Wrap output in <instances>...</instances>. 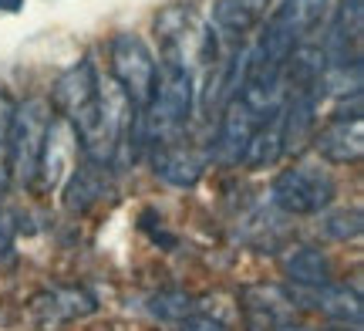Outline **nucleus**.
<instances>
[{
    "mask_svg": "<svg viewBox=\"0 0 364 331\" xmlns=\"http://www.w3.org/2000/svg\"><path fill=\"white\" fill-rule=\"evenodd\" d=\"M280 152H284V146H280V115H277V119H270L267 125H260L253 132L243 162L253 166V169H263V166H273L280 159Z\"/></svg>",
    "mask_w": 364,
    "mask_h": 331,
    "instance_id": "16",
    "label": "nucleus"
},
{
    "mask_svg": "<svg viewBox=\"0 0 364 331\" xmlns=\"http://www.w3.org/2000/svg\"><path fill=\"white\" fill-rule=\"evenodd\" d=\"M270 0H216L213 7V24L226 38H247L250 27L260 21V14L267 11Z\"/></svg>",
    "mask_w": 364,
    "mask_h": 331,
    "instance_id": "13",
    "label": "nucleus"
},
{
    "mask_svg": "<svg viewBox=\"0 0 364 331\" xmlns=\"http://www.w3.org/2000/svg\"><path fill=\"white\" fill-rule=\"evenodd\" d=\"M91 311H95V298L85 288H51V291H41L31 301V315L38 321H44V325L85 318Z\"/></svg>",
    "mask_w": 364,
    "mask_h": 331,
    "instance_id": "9",
    "label": "nucleus"
},
{
    "mask_svg": "<svg viewBox=\"0 0 364 331\" xmlns=\"http://www.w3.org/2000/svg\"><path fill=\"white\" fill-rule=\"evenodd\" d=\"M324 233L331 240L358 237V233H361V210H358V206H351V210L331 213V216L324 220Z\"/></svg>",
    "mask_w": 364,
    "mask_h": 331,
    "instance_id": "18",
    "label": "nucleus"
},
{
    "mask_svg": "<svg viewBox=\"0 0 364 331\" xmlns=\"http://www.w3.org/2000/svg\"><path fill=\"white\" fill-rule=\"evenodd\" d=\"M203 166L206 159L196 156L193 149H182V146H156V156H152V169L162 183L169 186H193L199 176H203Z\"/></svg>",
    "mask_w": 364,
    "mask_h": 331,
    "instance_id": "11",
    "label": "nucleus"
},
{
    "mask_svg": "<svg viewBox=\"0 0 364 331\" xmlns=\"http://www.w3.org/2000/svg\"><path fill=\"white\" fill-rule=\"evenodd\" d=\"M51 122V102L44 98H27L14 105L11 125H7V169L21 186H31L41 176Z\"/></svg>",
    "mask_w": 364,
    "mask_h": 331,
    "instance_id": "3",
    "label": "nucleus"
},
{
    "mask_svg": "<svg viewBox=\"0 0 364 331\" xmlns=\"http://www.w3.org/2000/svg\"><path fill=\"white\" fill-rule=\"evenodd\" d=\"M149 308H152V315L162 321H186V318H193V315H199V311H196V301L186 298V294H159V298L149 301Z\"/></svg>",
    "mask_w": 364,
    "mask_h": 331,
    "instance_id": "17",
    "label": "nucleus"
},
{
    "mask_svg": "<svg viewBox=\"0 0 364 331\" xmlns=\"http://www.w3.org/2000/svg\"><path fill=\"white\" fill-rule=\"evenodd\" d=\"M314 149H317V156H324L327 162H358L364 152L361 119H334L314 139Z\"/></svg>",
    "mask_w": 364,
    "mask_h": 331,
    "instance_id": "10",
    "label": "nucleus"
},
{
    "mask_svg": "<svg viewBox=\"0 0 364 331\" xmlns=\"http://www.w3.org/2000/svg\"><path fill=\"white\" fill-rule=\"evenodd\" d=\"M11 115H14L11 98L0 92V152H7V125H11Z\"/></svg>",
    "mask_w": 364,
    "mask_h": 331,
    "instance_id": "20",
    "label": "nucleus"
},
{
    "mask_svg": "<svg viewBox=\"0 0 364 331\" xmlns=\"http://www.w3.org/2000/svg\"><path fill=\"white\" fill-rule=\"evenodd\" d=\"M7 183H11V169H7V152H0V196L7 193Z\"/></svg>",
    "mask_w": 364,
    "mask_h": 331,
    "instance_id": "22",
    "label": "nucleus"
},
{
    "mask_svg": "<svg viewBox=\"0 0 364 331\" xmlns=\"http://www.w3.org/2000/svg\"><path fill=\"white\" fill-rule=\"evenodd\" d=\"M243 308H247V321L253 331H280L294 325V308L297 301L284 291V288H247L243 291Z\"/></svg>",
    "mask_w": 364,
    "mask_h": 331,
    "instance_id": "8",
    "label": "nucleus"
},
{
    "mask_svg": "<svg viewBox=\"0 0 364 331\" xmlns=\"http://www.w3.org/2000/svg\"><path fill=\"white\" fill-rule=\"evenodd\" d=\"M311 308H317L324 318L338 321V325H351L358 328L361 325V298L358 291H348V288H341V284H327L321 291H314V301Z\"/></svg>",
    "mask_w": 364,
    "mask_h": 331,
    "instance_id": "14",
    "label": "nucleus"
},
{
    "mask_svg": "<svg viewBox=\"0 0 364 331\" xmlns=\"http://www.w3.org/2000/svg\"><path fill=\"white\" fill-rule=\"evenodd\" d=\"M257 129H260V122L250 115V108L243 105L240 98H233V102L226 105V112H223L220 125H216V146H213L216 162L233 166V162L243 159V156H247L250 139H253Z\"/></svg>",
    "mask_w": 364,
    "mask_h": 331,
    "instance_id": "7",
    "label": "nucleus"
},
{
    "mask_svg": "<svg viewBox=\"0 0 364 331\" xmlns=\"http://www.w3.org/2000/svg\"><path fill=\"white\" fill-rule=\"evenodd\" d=\"M51 102L68 119L85 159L112 166L132 129V108L115 81H102L95 61L85 58L54 81Z\"/></svg>",
    "mask_w": 364,
    "mask_h": 331,
    "instance_id": "1",
    "label": "nucleus"
},
{
    "mask_svg": "<svg viewBox=\"0 0 364 331\" xmlns=\"http://www.w3.org/2000/svg\"><path fill=\"white\" fill-rule=\"evenodd\" d=\"M193 105H196V85L186 58L166 54V61L159 68L152 102H149L142 115V135H149L156 146H166L172 135H179L186 129V122L193 115Z\"/></svg>",
    "mask_w": 364,
    "mask_h": 331,
    "instance_id": "2",
    "label": "nucleus"
},
{
    "mask_svg": "<svg viewBox=\"0 0 364 331\" xmlns=\"http://www.w3.org/2000/svg\"><path fill=\"white\" fill-rule=\"evenodd\" d=\"M14 216L11 213H0V261H7L14 253Z\"/></svg>",
    "mask_w": 364,
    "mask_h": 331,
    "instance_id": "19",
    "label": "nucleus"
},
{
    "mask_svg": "<svg viewBox=\"0 0 364 331\" xmlns=\"http://www.w3.org/2000/svg\"><path fill=\"white\" fill-rule=\"evenodd\" d=\"M108 65H112V81L118 85V92L125 95L132 115L142 119L159 78V65L149 51V44L135 34H118L108 44Z\"/></svg>",
    "mask_w": 364,
    "mask_h": 331,
    "instance_id": "5",
    "label": "nucleus"
},
{
    "mask_svg": "<svg viewBox=\"0 0 364 331\" xmlns=\"http://www.w3.org/2000/svg\"><path fill=\"white\" fill-rule=\"evenodd\" d=\"M21 7H24V0H0V11L4 14H17Z\"/></svg>",
    "mask_w": 364,
    "mask_h": 331,
    "instance_id": "23",
    "label": "nucleus"
},
{
    "mask_svg": "<svg viewBox=\"0 0 364 331\" xmlns=\"http://www.w3.org/2000/svg\"><path fill=\"white\" fill-rule=\"evenodd\" d=\"M284 270L297 288H307V291H321L331 284V264L317 247H294L287 253Z\"/></svg>",
    "mask_w": 364,
    "mask_h": 331,
    "instance_id": "12",
    "label": "nucleus"
},
{
    "mask_svg": "<svg viewBox=\"0 0 364 331\" xmlns=\"http://www.w3.org/2000/svg\"><path fill=\"white\" fill-rule=\"evenodd\" d=\"M327 7H331V0H287L263 27V38L253 51V61H260L267 68H284L294 48H300L304 38L321 24Z\"/></svg>",
    "mask_w": 364,
    "mask_h": 331,
    "instance_id": "4",
    "label": "nucleus"
},
{
    "mask_svg": "<svg viewBox=\"0 0 364 331\" xmlns=\"http://www.w3.org/2000/svg\"><path fill=\"white\" fill-rule=\"evenodd\" d=\"M105 176H108V166L85 159V166H78L71 172V179H68L65 189L68 210H88L91 203H98L105 196Z\"/></svg>",
    "mask_w": 364,
    "mask_h": 331,
    "instance_id": "15",
    "label": "nucleus"
},
{
    "mask_svg": "<svg viewBox=\"0 0 364 331\" xmlns=\"http://www.w3.org/2000/svg\"><path fill=\"white\" fill-rule=\"evenodd\" d=\"M334 193H338V186L321 166H294L273 179L270 196L277 210L307 216V213L327 210L334 203Z\"/></svg>",
    "mask_w": 364,
    "mask_h": 331,
    "instance_id": "6",
    "label": "nucleus"
},
{
    "mask_svg": "<svg viewBox=\"0 0 364 331\" xmlns=\"http://www.w3.org/2000/svg\"><path fill=\"white\" fill-rule=\"evenodd\" d=\"M179 331H226L223 325H216V321H209L203 311L199 315H193V318H186L182 321V328Z\"/></svg>",
    "mask_w": 364,
    "mask_h": 331,
    "instance_id": "21",
    "label": "nucleus"
}]
</instances>
